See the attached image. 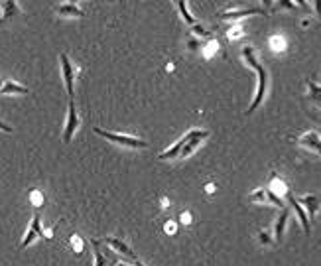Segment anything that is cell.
<instances>
[{
	"mask_svg": "<svg viewBox=\"0 0 321 266\" xmlns=\"http://www.w3.org/2000/svg\"><path fill=\"white\" fill-rule=\"evenodd\" d=\"M242 57H244V63L248 65V67H252L254 71H256V75H258V85H256V95H254V99H252V103L248 106V112H254L258 106L262 105V101H264V97H266V91H268V71L266 67L258 61V57H256V52H254V48H250V46H246V48H242Z\"/></svg>",
	"mask_w": 321,
	"mask_h": 266,
	"instance_id": "obj_1",
	"label": "cell"
},
{
	"mask_svg": "<svg viewBox=\"0 0 321 266\" xmlns=\"http://www.w3.org/2000/svg\"><path fill=\"white\" fill-rule=\"evenodd\" d=\"M95 132L99 136H103L105 140H110V142L120 144V146H126V148H148L150 146L146 140H140V138H134V136H126V134H116V132L103 130V128H95Z\"/></svg>",
	"mask_w": 321,
	"mask_h": 266,
	"instance_id": "obj_2",
	"label": "cell"
},
{
	"mask_svg": "<svg viewBox=\"0 0 321 266\" xmlns=\"http://www.w3.org/2000/svg\"><path fill=\"white\" fill-rule=\"evenodd\" d=\"M187 142L183 144V148H181V152H179V158H187V156H191V152H195V148L209 136V130H203V128H191L187 134Z\"/></svg>",
	"mask_w": 321,
	"mask_h": 266,
	"instance_id": "obj_3",
	"label": "cell"
},
{
	"mask_svg": "<svg viewBox=\"0 0 321 266\" xmlns=\"http://www.w3.org/2000/svg\"><path fill=\"white\" fill-rule=\"evenodd\" d=\"M79 126V116H77V108H75V103L73 99H69V112H67V122H65V130H63V142L69 144L75 130Z\"/></svg>",
	"mask_w": 321,
	"mask_h": 266,
	"instance_id": "obj_4",
	"label": "cell"
},
{
	"mask_svg": "<svg viewBox=\"0 0 321 266\" xmlns=\"http://www.w3.org/2000/svg\"><path fill=\"white\" fill-rule=\"evenodd\" d=\"M59 61H61V69H63V79H65V87H67V95L69 99L73 97V79H75V73H73V65L67 57V53H59Z\"/></svg>",
	"mask_w": 321,
	"mask_h": 266,
	"instance_id": "obj_5",
	"label": "cell"
},
{
	"mask_svg": "<svg viewBox=\"0 0 321 266\" xmlns=\"http://www.w3.org/2000/svg\"><path fill=\"white\" fill-rule=\"evenodd\" d=\"M300 144H302L304 148H308L310 152H316V154H320L321 156V134L320 132H316V130L306 132V134L300 138Z\"/></svg>",
	"mask_w": 321,
	"mask_h": 266,
	"instance_id": "obj_6",
	"label": "cell"
},
{
	"mask_svg": "<svg viewBox=\"0 0 321 266\" xmlns=\"http://www.w3.org/2000/svg\"><path fill=\"white\" fill-rule=\"evenodd\" d=\"M254 14H266L262 8H244V10H231V12H223L219 14L221 20H231V22H237L241 18H246V16H254Z\"/></svg>",
	"mask_w": 321,
	"mask_h": 266,
	"instance_id": "obj_7",
	"label": "cell"
},
{
	"mask_svg": "<svg viewBox=\"0 0 321 266\" xmlns=\"http://www.w3.org/2000/svg\"><path fill=\"white\" fill-rule=\"evenodd\" d=\"M288 201H290V205H292L294 213L298 215V219H300V225H302L304 233H310V231H312V225H310V219H308V215H306V211H304V207L300 205V201H298L292 193H288Z\"/></svg>",
	"mask_w": 321,
	"mask_h": 266,
	"instance_id": "obj_8",
	"label": "cell"
},
{
	"mask_svg": "<svg viewBox=\"0 0 321 266\" xmlns=\"http://www.w3.org/2000/svg\"><path fill=\"white\" fill-rule=\"evenodd\" d=\"M300 201V205L304 207V211L308 215V219H314L316 217V213L320 211L321 207V201L318 195H304L302 199H298Z\"/></svg>",
	"mask_w": 321,
	"mask_h": 266,
	"instance_id": "obj_9",
	"label": "cell"
},
{
	"mask_svg": "<svg viewBox=\"0 0 321 266\" xmlns=\"http://www.w3.org/2000/svg\"><path fill=\"white\" fill-rule=\"evenodd\" d=\"M288 217H290V211L284 207V209H282V213H280V217H278V221H276V225H274V243H282L284 233H286V223H288Z\"/></svg>",
	"mask_w": 321,
	"mask_h": 266,
	"instance_id": "obj_10",
	"label": "cell"
},
{
	"mask_svg": "<svg viewBox=\"0 0 321 266\" xmlns=\"http://www.w3.org/2000/svg\"><path fill=\"white\" fill-rule=\"evenodd\" d=\"M107 245H110L112 249H114V253H120V255H124V257H128V259H132V261H136V255L132 253V249L126 245V243H122L120 239H114V237H108L107 239Z\"/></svg>",
	"mask_w": 321,
	"mask_h": 266,
	"instance_id": "obj_11",
	"label": "cell"
},
{
	"mask_svg": "<svg viewBox=\"0 0 321 266\" xmlns=\"http://www.w3.org/2000/svg\"><path fill=\"white\" fill-rule=\"evenodd\" d=\"M185 142H187V136H181V138H179V140H177V142H175V144H173L171 148H167V150H163V152H161V154H160V156H158V158H160V160H171V158H177Z\"/></svg>",
	"mask_w": 321,
	"mask_h": 266,
	"instance_id": "obj_12",
	"label": "cell"
},
{
	"mask_svg": "<svg viewBox=\"0 0 321 266\" xmlns=\"http://www.w3.org/2000/svg\"><path fill=\"white\" fill-rule=\"evenodd\" d=\"M57 14H61V16H75V18H83L85 16V12L79 8V6H75V4H59L57 8Z\"/></svg>",
	"mask_w": 321,
	"mask_h": 266,
	"instance_id": "obj_13",
	"label": "cell"
},
{
	"mask_svg": "<svg viewBox=\"0 0 321 266\" xmlns=\"http://www.w3.org/2000/svg\"><path fill=\"white\" fill-rule=\"evenodd\" d=\"M0 93L2 95H12V93H16V95H28V89L22 87V85H18V83H14V81H6L2 85V89H0Z\"/></svg>",
	"mask_w": 321,
	"mask_h": 266,
	"instance_id": "obj_14",
	"label": "cell"
},
{
	"mask_svg": "<svg viewBox=\"0 0 321 266\" xmlns=\"http://www.w3.org/2000/svg\"><path fill=\"white\" fill-rule=\"evenodd\" d=\"M91 245H93V249H95V266H107L108 261H110V257L103 253L101 241H91Z\"/></svg>",
	"mask_w": 321,
	"mask_h": 266,
	"instance_id": "obj_15",
	"label": "cell"
},
{
	"mask_svg": "<svg viewBox=\"0 0 321 266\" xmlns=\"http://www.w3.org/2000/svg\"><path fill=\"white\" fill-rule=\"evenodd\" d=\"M14 14H18V6H16V0H4V4H2V16H0V20L4 22V20H8V18H12Z\"/></svg>",
	"mask_w": 321,
	"mask_h": 266,
	"instance_id": "obj_16",
	"label": "cell"
},
{
	"mask_svg": "<svg viewBox=\"0 0 321 266\" xmlns=\"http://www.w3.org/2000/svg\"><path fill=\"white\" fill-rule=\"evenodd\" d=\"M306 87H308V91H310L312 101L321 108V85H318V83H314V81L308 79V81H306Z\"/></svg>",
	"mask_w": 321,
	"mask_h": 266,
	"instance_id": "obj_17",
	"label": "cell"
},
{
	"mask_svg": "<svg viewBox=\"0 0 321 266\" xmlns=\"http://www.w3.org/2000/svg\"><path fill=\"white\" fill-rule=\"evenodd\" d=\"M175 6H177V10H179V14H181V18L189 24V26H193L195 24V18L189 14V10H187V4H185V0H177L175 2Z\"/></svg>",
	"mask_w": 321,
	"mask_h": 266,
	"instance_id": "obj_18",
	"label": "cell"
},
{
	"mask_svg": "<svg viewBox=\"0 0 321 266\" xmlns=\"http://www.w3.org/2000/svg\"><path fill=\"white\" fill-rule=\"evenodd\" d=\"M248 199L254 203H268V187H258L248 195Z\"/></svg>",
	"mask_w": 321,
	"mask_h": 266,
	"instance_id": "obj_19",
	"label": "cell"
},
{
	"mask_svg": "<svg viewBox=\"0 0 321 266\" xmlns=\"http://www.w3.org/2000/svg\"><path fill=\"white\" fill-rule=\"evenodd\" d=\"M32 231H36V235L38 237H44L46 233H44V229H42V223H40V213L36 211L34 213V217H32V227H30Z\"/></svg>",
	"mask_w": 321,
	"mask_h": 266,
	"instance_id": "obj_20",
	"label": "cell"
},
{
	"mask_svg": "<svg viewBox=\"0 0 321 266\" xmlns=\"http://www.w3.org/2000/svg\"><path fill=\"white\" fill-rule=\"evenodd\" d=\"M270 46H272L274 52H284V50H286V42H284V38H280V36H274V38L270 40Z\"/></svg>",
	"mask_w": 321,
	"mask_h": 266,
	"instance_id": "obj_21",
	"label": "cell"
},
{
	"mask_svg": "<svg viewBox=\"0 0 321 266\" xmlns=\"http://www.w3.org/2000/svg\"><path fill=\"white\" fill-rule=\"evenodd\" d=\"M36 237H38V235H36V231H32V229H30V231H28V235L24 237V241L20 243V249H26L28 245H32V243L36 241Z\"/></svg>",
	"mask_w": 321,
	"mask_h": 266,
	"instance_id": "obj_22",
	"label": "cell"
},
{
	"mask_svg": "<svg viewBox=\"0 0 321 266\" xmlns=\"http://www.w3.org/2000/svg\"><path fill=\"white\" fill-rule=\"evenodd\" d=\"M278 8H280V10H282V8H286V10H294V8H296V4H294L292 0H278V2H276V10H278Z\"/></svg>",
	"mask_w": 321,
	"mask_h": 266,
	"instance_id": "obj_23",
	"label": "cell"
},
{
	"mask_svg": "<svg viewBox=\"0 0 321 266\" xmlns=\"http://www.w3.org/2000/svg\"><path fill=\"white\" fill-rule=\"evenodd\" d=\"M258 239H260L262 245H272V243H274V237H270L268 231H260V233H258Z\"/></svg>",
	"mask_w": 321,
	"mask_h": 266,
	"instance_id": "obj_24",
	"label": "cell"
},
{
	"mask_svg": "<svg viewBox=\"0 0 321 266\" xmlns=\"http://www.w3.org/2000/svg\"><path fill=\"white\" fill-rule=\"evenodd\" d=\"M191 30H193V34H195V36H203V38L211 34L209 30H205L203 26H197V24H193V26H191Z\"/></svg>",
	"mask_w": 321,
	"mask_h": 266,
	"instance_id": "obj_25",
	"label": "cell"
},
{
	"mask_svg": "<svg viewBox=\"0 0 321 266\" xmlns=\"http://www.w3.org/2000/svg\"><path fill=\"white\" fill-rule=\"evenodd\" d=\"M242 28H239V26H235V28H231V32H229V38H241V36H244L242 32H241Z\"/></svg>",
	"mask_w": 321,
	"mask_h": 266,
	"instance_id": "obj_26",
	"label": "cell"
},
{
	"mask_svg": "<svg viewBox=\"0 0 321 266\" xmlns=\"http://www.w3.org/2000/svg\"><path fill=\"white\" fill-rule=\"evenodd\" d=\"M292 2H294L296 6H300L302 10H306V12L310 10V4H308V0H292Z\"/></svg>",
	"mask_w": 321,
	"mask_h": 266,
	"instance_id": "obj_27",
	"label": "cell"
},
{
	"mask_svg": "<svg viewBox=\"0 0 321 266\" xmlns=\"http://www.w3.org/2000/svg\"><path fill=\"white\" fill-rule=\"evenodd\" d=\"M0 130H4V132H12V126H10V124H6L4 120H0Z\"/></svg>",
	"mask_w": 321,
	"mask_h": 266,
	"instance_id": "obj_28",
	"label": "cell"
},
{
	"mask_svg": "<svg viewBox=\"0 0 321 266\" xmlns=\"http://www.w3.org/2000/svg\"><path fill=\"white\" fill-rule=\"evenodd\" d=\"M312 2H314V6H316V12L321 16V0H312Z\"/></svg>",
	"mask_w": 321,
	"mask_h": 266,
	"instance_id": "obj_29",
	"label": "cell"
},
{
	"mask_svg": "<svg viewBox=\"0 0 321 266\" xmlns=\"http://www.w3.org/2000/svg\"><path fill=\"white\" fill-rule=\"evenodd\" d=\"M134 266H144V265H142V263H140V261L136 259V261H134Z\"/></svg>",
	"mask_w": 321,
	"mask_h": 266,
	"instance_id": "obj_30",
	"label": "cell"
},
{
	"mask_svg": "<svg viewBox=\"0 0 321 266\" xmlns=\"http://www.w3.org/2000/svg\"><path fill=\"white\" fill-rule=\"evenodd\" d=\"M75 2H79V0H69V4H75Z\"/></svg>",
	"mask_w": 321,
	"mask_h": 266,
	"instance_id": "obj_31",
	"label": "cell"
},
{
	"mask_svg": "<svg viewBox=\"0 0 321 266\" xmlns=\"http://www.w3.org/2000/svg\"><path fill=\"white\" fill-rule=\"evenodd\" d=\"M116 266H128V265H124V263H120V265H116Z\"/></svg>",
	"mask_w": 321,
	"mask_h": 266,
	"instance_id": "obj_32",
	"label": "cell"
},
{
	"mask_svg": "<svg viewBox=\"0 0 321 266\" xmlns=\"http://www.w3.org/2000/svg\"><path fill=\"white\" fill-rule=\"evenodd\" d=\"M2 85H4V83H2V79H0V89H2Z\"/></svg>",
	"mask_w": 321,
	"mask_h": 266,
	"instance_id": "obj_33",
	"label": "cell"
},
{
	"mask_svg": "<svg viewBox=\"0 0 321 266\" xmlns=\"http://www.w3.org/2000/svg\"><path fill=\"white\" fill-rule=\"evenodd\" d=\"M308 2H312V0H308Z\"/></svg>",
	"mask_w": 321,
	"mask_h": 266,
	"instance_id": "obj_34",
	"label": "cell"
},
{
	"mask_svg": "<svg viewBox=\"0 0 321 266\" xmlns=\"http://www.w3.org/2000/svg\"><path fill=\"white\" fill-rule=\"evenodd\" d=\"M173 2H177V0H173Z\"/></svg>",
	"mask_w": 321,
	"mask_h": 266,
	"instance_id": "obj_35",
	"label": "cell"
}]
</instances>
